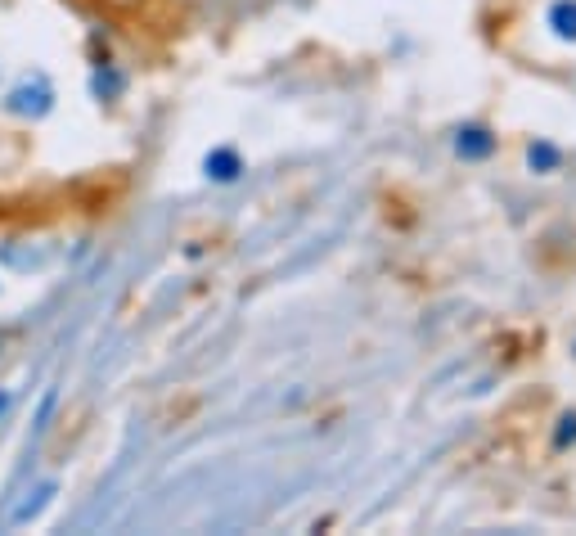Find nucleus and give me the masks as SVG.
I'll return each mask as SVG.
<instances>
[{
    "label": "nucleus",
    "mask_w": 576,
    "mask_h": 536,
    "mask_svg": "<svg viewBox=\"0 0 576 536\" xmlns=\"http://www.w3.org/2000/svg\"><path fill=\"white\" fill-rule=\"evenodd\" d=\"M9 113H18V118H45V113L54 109V86L45 73H27L18 77V86L9 91Z\"/></svg>",
    "instance_id": "nucleus-1"
},
{
    "label": "nucleus",
    "mask_w": 576,
    "mask_h": 536,
    "mask_svg": "<svg viewBox=\"0 0 576 536\" xmlns=\"http://www.w3.org/2000/svg\"><path fill=\"white\" fill-rule=\"evenodd\" d=\"M9 410H14V392H9V388H0V424H5V415H9Z\"/></svg>",
    "instance_id": "nucleus-9"
},
{
    "label": "nucleus",
    "mask_w": 576,
    "mask_h": 536,
    "mask_svg": "<svg viewBox=\"0 0 576 536\" xmlns=\"http://www.w3.org/2000/svg\"><path fill=\"white\" fill-rule=\"evenodd\" d=\"M203 172H207V181L230 185V181H239L243 163H239V154H234V149H212V154L203 158Z\"/></svg>",
    "instance_id": "nucleus-4"
},
{
    "label": "nucleus",
    "mask_w": 576,
    "mask_h": 536,
    "mask_svg": "<svg viewBox=\"0 0 576 536\" xmlns=\"http://www.w3.org/2000/svg\"><path fill=\"white\" fill-rule=\"evenodd\" d=\"M558 424H563V428H558V437H554V442H558V446L576 442V415H563V419H558Z\"/></svg>",
    "instance_id": "nucleus-8"
},
{
    "label": "nucleus",
    "mask_w": 576,
    "mask_h": 536,
    "mask_svg": "<svg viewBox=\"0 0 576 536\" xmlns=\"http://www.w3.org/2000/svg\"><path fill=\"white\" fill-rule=\"evenodd\" d=\"M90 86H95V95H99V100H113V95H122L126 77H122V73H113V68H99V73H95V82H90Z\"/></svg>",
    "instance_id": "nucleus-7"
},
{
    "label": "nucleus",
    "mask_w": 576,
    "mask_h": 536,
    "mask_svg": "<svg viewBox=\"0 0 576 536\" xmlns=\"http://www.w3.org/2000/svg\"><path fill=\"white\" fill-rule=\"evenodd\" d=\"M59 496V482H36V487H27L23 496L14 500V505H9V514H5V527H27L32 523V518H41L45 514V505H50V500Z\"/></svg>",
    "instance_id": "nucleus-2"
},
{
    "label": "nucleus",
    "mask_w": 576,
    "mask_h": 536,
    "mask_svg": "<svg viewBox=\"0 0 576 536\" xmlns=\"http://www.w3.org/2000/svg\"><path fill=\"white\" fill-rule=\"evenodd\" d=\"M549 28L558 41H576V0H554L549 10Z\"/></svg>",
    "instance_id": "nucleus-5"
},
{
    "label": "nucleus",
    "mask_w": 576,
    "mask_h": 536,
    "mask_svg": "<svg viewBox=\"0 0 576 536\" xmlns=\"http://www.w3.org/2000/svg\"><path fill=\"white\" fill-rule=\"evenodd\" d=\"M558 163H563V158H558V149L545 145V140H536V145L527 149V167H531V172H554Z\"/></svg>",
    "instance_id": "nucleus-6"
},
{
    "label": "nucleus",
    "mask_w": 576,
    "mask_h": 536,
    "mask_svg": "<svg viewBox=\"0 0 576 536\" xmlns=\"http://www.w3.org/2000/svg\"><path fill=\"white\" fill-rule=\"evenodd\" d=\"M455 154L477 163V158H491L495 154V136L486 127H459L455 131Z\"/></svg>",
    "instance_id": "nucleus-3"
}]
</instances>
